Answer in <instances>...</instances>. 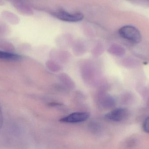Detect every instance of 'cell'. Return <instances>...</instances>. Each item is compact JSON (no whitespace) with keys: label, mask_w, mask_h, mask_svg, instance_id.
I'll return each mask as SVG.
<instances>
[{"label":"cell","mask_w":149,"mask_h":149,"mask_svg":"<svg viewBox=\"0 0 149 149\" xmlns=\"http://www.w3.org/2000/svg\"><path fill=\"white\" fill-rule=\"evenodd\" d=\"M120 36L127 40L134 43H139L142 39L141 34L139 30L132 25H125L119 30Z\"/></svg>","instance_id":"6da1fadb"},{"label":"cell","mask_w":149,"mask_h":149,"mask_svg":"<svg viewBox=\"0 0 149 149\" xmlns=\"http://www.w3.org/2000/svg\"><path fill=\"white\" fill-rule=\"evenodd\" d=\"M52 15L59 20L67 22H79L84 18V15L81 13H70L64 10L56 11Z\"/></svg>","instance_id":"7a4b0ae2"},{"label":"cell","mask_w":149,"mask_h":149,"mask_svg":"<svg viewBox=\"0 0 149 149\" xmlns=\"http://www.w3.org/2000/svg\"><path fill=\"white\" fill-rule=\"evenodd\" d=\"M89 117V114L88 113L77 112L64 117L60 120V121L67 123H78L87 120Z\"/></svg>","instance_id":"3957f363"},{"label":"cell","mask_w":149,"mask_h":149,"mask_svg":"<svg viewBox=\"0 0 149 149\" xmlns=\"http://www.w3.org/2000/svg\"><path fill=\"white\" fill-rule=\"evenodd\" d=\"M127 111L125 108H118L109 112L106 115L107 119L115 122H120L127 116Z\"/></svg>","instance_id":"277c9868"},{"label":"cell","mask_w":149,"mask_h":149,"mask_svg":"<svg viewBox=\"0 0 149 149\" xmlns=\"http://www.w3.org/2000/svg\"><path fill=\"white\" fill-rule=\"evenodd\" d=\"M0 59L5 60L17 61L20 60L22 57L18 54L0 50Z\"/></svg>","instance_id":"5b68a950"},{"label":"cell","mask_w":149,"mask_h":149,"mask_svg":"<svg viewBox=\"0 0 149 149\" xmlns=\"http://www.w3.org/2000/svg\"><path fill=\"white\" fill-rule=\"evenodd\" d=\"M143 130L146 133L149 134V116L147 117L143 123Z\"/></svg>","instance_id":"8992f818"},{"label":"cell","mask_w":149,"mask_h":149,"mask_svg":"<svg viewBox=\"0 0 149 149\" xmlns=\"http://www.w3.org/2000/svg\"><path fill=\"white\" fill-rule=\"evenodd\" d=\"M3 124V116L1 110L0 108V129L2 127Z\"/></svg>","instance_id":"52a82bcc"}]
</instances>
